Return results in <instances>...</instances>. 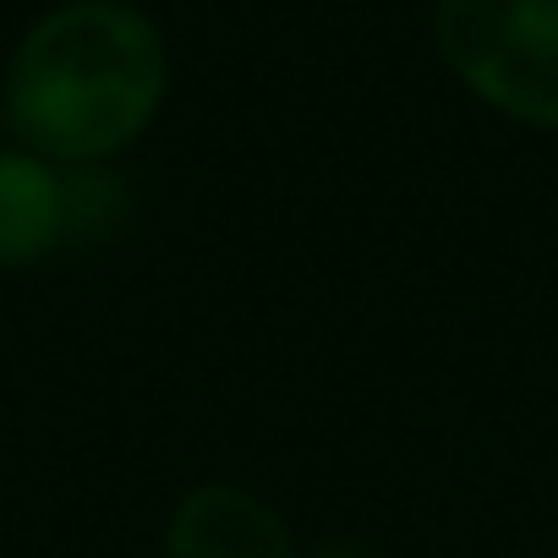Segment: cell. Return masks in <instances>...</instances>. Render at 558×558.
<instances>
[{
    "mask_svg": "<svg viewBox=\"0 0 558 558\" xmlns=\"http://www.w3.org/2000/svg\"><path fill=\"white\" fill-rule=\"evenodd\" d=\"M132 214V186L121 165H77L66 170V235L72 246L110 241Z\"/></svg>",
    "mask_w": 558,
    "mask_h": 558,
    "instance_id": "5",
    "label": "cell"
},
{
    "mask_svg": "<svg viewBox=\"0 0 558 558\" xmlns=\"http://www.w3.org/2000/svg\"><path fill=\"white\" fill-rule=\"evenodd\" d=\"M302 558H384V547L367 542V536H356V531H329V536H318Z\"/></svg>",
    "mask_w": 558,
    "mask_h": 558,
    "instance_id": "6",
    "label": "cell"
},
{
    "mask_svg": "<svg viewBox=\"0 0 558 558\" xmlns=\"http://www.w3.org/2000/svg\"><path fill=\"white\" fill-rule=\"evenodd\" d=\"M12 143V126H7V105H0V148Z\"/></svg>",
    "mask_w": 558,
    "mask_h": 558,
    "instance_id": "7",
    "label": "cell"
},
{
    "mask_svg": "<svg viewBox=\"0 0 558 558\" xmlns=\"http://www.w3.org/2000/svg\"><path fill=\"white\" fill-rule=\"evenodd\" d=\"M307 542L263 493L241 482H192L159 531V558H302Z\"/></svg>",
    "mask_w": 558,
    "mask_h": 558,
    "instance_id": "3",
    "label": "cell"
},
{
    "mask_svg": "<svg viewBox=\"0 0 558 558\" xmlns=\"http://www.w3.org/2000/svg\"><path fill=\"white\" fill-rule=\"evenodd\" d=\"M66 246V170L7 143L0 148V274L45 268Z\"/></svg>",
    "mask_w": 558,
    "mask_h": 558,
    "instance_id": "4",
    "label": "cell"
},
{
    "mask_svg": "<svg viewBox=\"0 0 558 558\" xmlns=\"http://www.w3.org/2000/svg\"><path fill=\"white\" fill-rule=\"evenodd\" d=\"M170 39L132 0H61L39 12L0 72L12 143L77 170L121 165L170 105Z\"/></svg>",
    "mask_w": 558,
    "mask_h": 558,
    "instance_id": "1",
    "label": "cell"
},
{
    "mask_svg": "<svg viewBox=\"0 0 558 558\" xmlns=\"http://www.w3.org/2000/svg\"><path fill=\"white\" fill-rule=\"evenodd\" d=\"M427 39L487 116L558 132V0H433Z\"/></svg>",
    "mask_w": 558,
    "mask_h": 558,
    "instance_id": "2",
    "label": "cell"
}]
</instances>
